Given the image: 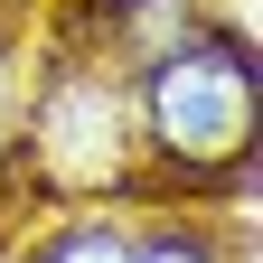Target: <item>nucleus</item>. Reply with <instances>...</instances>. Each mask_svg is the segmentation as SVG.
I'll return each instance as SVG.
<instances>
[{"label": "nucleus", "mask_w": 263, "mask_h": 263, "mask_svg": "<svg viewBox=\"0 0 263 263\" xmlns=\"http://www.w3.org/2000/svg\"><path fill=\"white\" fill-rule=\"evenodd\" d=\"M141 151H160L170 170H245L254 151V57L245 38H188L179 57H160L141 76Z\"/></svg>", "instance_id": "nucleus-1"}, {"label": "nucleus", "mask_w": 263, "mask_h": 263, "mask_svg": "<svg viewBox=\"0 0 263 263\" xmlns=\"http://www.w3.org/2000/svg\"><path fill=\"white\" fill-rule=\"evenodd\" d=\"M38 151L66 188H132V160H141V113L122 104L104 76H66L38 104Z\"/></svg>", "instance_id": "nucleus-2"}, {"label": "nucleus", "mask_w": 263, "mask_h": 263, "mask_svg": "<svg viewBox=\"0 0 263 263\" xmlns=\"http://www.w3.org/2000/svg\"><path fill=\"white\" fill-rule=\"evenodd\" d=\"M94 28H104V47H113L122 66L151 76L160 57H179L188 38H207V10H197V0H104Z\"/></svg>", "instance_id": "nucleus-3"}, {"label": "nucleus", "mask_w": 263, "mask_h": 263, "mask_svg": "<svg viewBox=\"0 0 263 263\" xmlns=\"http://www.w3.org/2000/svg\"><path fill=\"white\" fill-rule=\"evenodd\" d=\"M28 263H132V235H122L113 216H76V226H57Z\"/></svg>", "instance_id": "nucleus-4"}, {"label": "nucleus", "mask_w": 263, "mask_h": 263, "mask_svg": "<svg viewBox=\"0 0 263 263\" xmlns=\"http://www.w3.org/2000/svg\"><path fill=\"white\" fill-rule=\"evenodd\" d=\"M132 263H216V245L188 226H151V235H132Z\"/></svg>", "instance_id": "nucleus-5"}]
</instances>
